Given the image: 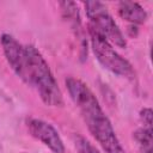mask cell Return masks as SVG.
Masks as SVG:
<instances>
[{
    "instance_id": "1",
    "label": "cell",
    "mask_w": 153,
    "mask_h": 153,
    "mask_svg": "<svg viewBox=\"0 0 153 153\" xmlns=\"http://www.w3.org/2000/svg\"><path fill=\"white\" fill-rule=\"evenodd\" d=\"M66 87L88 131L103 151L105 153H126L110 120L88 86L80 79L69 76L66 79Z\"/></svg>"
},
{
    "instance_id": "2",
    "label": "cell",
    "mask_w": 153,
    "mask_h": 153,
    "mask_svg": "<svg viewBox=\"0 0 153 153\" xmlns=\"http://www.w3.org/2000/svg\"><path fill=\"white\" fill-rule=\"evenodd\" d=\"M25 48L26 59L20 80L35 88L45 105L53 108L62 106V92L43 55L33 45H25Z\"/></svg>"
},
{
    "instance_id": "3",
    "label": "cell",
    "mask_w": 153,
    "mask_h": 153,
    "mask_svg": "<svg viewBox=\"0 0 153 153\" xmlns=\"http://www.w3.org/2000/svg\"><path fill=\"white\" fill-rule=\"evenodd\" d=\"M84 6L88 18V27L104 37L111 45L126 48L127 41L105 5L99 1H86Z\"/></svg>"
},
{
    "instance_id": "4",
    "label": "cell",
    "mask_w": 153,
    "mask_h": 153,
    "mask_svg": "<svg viewBox=\"0 0 153 153\" xmlns=\"http://www.w3.org/2000/svg\"><path fill=\"white\" fill-rule=\"evenodd\" d=\"M88 33L91 38V47L93 54L104 68H106L108 71L118 76L128 79H131L135 75L133 66L129 63V61H127L115 50L114 45H111L104 37H102L90 27Z\"/></svg>"
},
{
    "instance_id": "5",
    "label": "cell",
    "mask_w": 153,
    "mask_h": 153,
    "mask_svg": "<svg viewBox=\"0 0 153 153\" xmlns=\"http://www.w3.org/2000/svg\"><path fill=\"white\" fill-rule=\"evenodd\" d=\"M30 134L53 153H65V145L59 131L48 122L39 118H30L26 122Z\"/></svg>"
},
{
    "instance_id": "6",
    "label": "cell",
    "mask_w": 153,
    "mask_h": 153,
    "mask_svg": "<svg viewBox=\"0 0 153 153\" xmlns=\"http://www.w3.org/2000/svg\"><path fill=\"white\" fill-rule=\"evenodd\" d=\"M0 41H1L2 51L6 57L7 63L10 65L12 71L16 73V75L20 79L23 71H24V66H25V59H26L25 45L18 42L10 33H4Z\"/></svg>"
},
{
    "instance_id": "7",
    "label": "cell",
    "mask_w": 153,
    "mask_h": 153,
    "mask_svg": "<svg viewBox=\"0 0 153 153\" xmlns=\"http://www.w3.org/2000/svg\"><path fill=\"white\" fill-rule=\"evenodd\" d=\"M117 12H118V16L122 19H124V20H127L131 24L140 25V24H143L147 20V12L137 2L121 1V2H118Z\"/></svg>"
},
{
    "instance_id": "8",
    "label": "cell",
    "mask_w": 153,
    "mask_h": 153,
    "mask_svg": "<svg viewBox=\"0 0 153 153\" xmlns=\"http://www.w3.org/2000/svg\"><path fill=\"white\" fill-rule=\"evenodd\" d=\"M63 18L69 23L72 29L76 30V35L81 29V23H80V16H79V10L75 2L73 1H62L59 4Z\"/></svg>"
},
{
    "instance_id": "9",
    "label": "cell",
    "mask_w": 153,
    "mask_h": 153,
    "mask_svg": "<svg viewBox=\"0 0 153 153\" xmlns=\"http://www.w3.org/2000/svg\"><path fill=\"white\" fill-rule=\"evenodd\" d=\"M134 139L137 143L140 153H152V130L140 128L134 133Z\"/></svg>"
},
{
    "instance_id": "10",
    "label": "cell",
    "mask_w": 153,
    "mask_h": 153,
    "mask_svg": "<svg viewBox=\"0 0 153 153\" xmlns=\"http://www.w3.org/2000/svg\"><path fill=\"white\" fill-rule=\"evenodd\" d=\"M74 143H75L76 153H100L88 140H86L81 135H76L75 136Z\"/></svg>"
},
{
    "instance_id": "11",
    "label": "cell",
    "mask_w": 153,
    "mask_h": 153,
    "mask_svg": "<svg viewBox=\"0 0 153 153\" xmlns=\"http://www.w3.org/2000/svg\"><path fill=\"white\" fill-rule=\"evenodd\" d=\"M140 118L143 123V128L152 130V110L149 108H143L140 111Z\"/></svg>"
}]
</instances>
